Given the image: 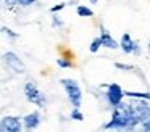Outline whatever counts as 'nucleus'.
<instances>
[{"label":"nucleus","mask_w":150,"mask_h":132,"mask_svg":"<svg viewBox=\"0 0 150 132\" xmlns=\"http://www.w3.org/2000/svg\"><path fill=\"white\" fill-rule=\"evenodd\" d=\"M113 116L111 121L103 124V129H134L136 122L132 121V116L129 111V105L126 103H118L116 106H113Z\"/></svg>","instance_id":"obj_1"},{"label":"nucleus","mask_w":150,"mask_h":132,"mask_svg":"<svg viewBox=\"0 0 150 132\" xmlns=\"http://www.w3.org/2000/svg\"><path fill=\"white\" fill-rule=\"evenodd\" d=\"M60 84L63 85L66 95H68V100L74 108H79L82 103V90L79 87V84L76 82L74 79H62Z\"/></svg>","instance_id":"obj_2"},{"label":"nucleus","mask_w":150,"mask_h":132,"mask_svg":"<svg viewBox=\"0 0 150 132\" xmlns=\"http://www.w3.org/2000/svg\"><path fill=\"white\" fill-rule=\"evenodd\" d=\"M129 111H131V116H132V121L137 126L150 116V105L147 103V100L137 98V102H132L129 105Z\"/></svg>","instance_id":"obj_3"},{"label":"nucleus","mask_w":150,"mask_h":132,"mask_svg":"<svg viewBox=\"0 0 150 132\" xmlns=\"http://www.w3.org/2000/svg\"><path fill=\"white\" fill-rule=\"evenodd\" d=\"M24 95H26L28 102L37 105L39 108H44V106H45V103H47L45 95H44V93L40 92V90L37 89L33 82H26V84H24Z\"/></svg>","instance_id":"obj_4"},{"label":"nucleus","mask_w":150,"mask_h":132,"mask_svg":"<svg viewBox=\"0 0 150 132\" xmlns=\"http://www.w3.org/2000/svg\"><path fill=\"white\" fill-rule=\"evenodd\" d=\"M4 61H5V64L16 74H24V71H26V66H24V63L21 61V58L18 56L16 53H13V52H5Z\"/></svg>","instance_id":"obj_5"},{"label":"nucleus","mask_w":150,"mask_h":132,"mask_svg":"<svg viewBox=\"0 0 150 132\" xmlns=\"http://www.w3.org/2000/svg\"><path fill=\"white\" fill-rule=\"evenodd\" d=\"M23 129V121L18 116H5L0 121V132H20Z\"/></svg>","instance_id":"obj_6"},{"label":"nucleus","mask_w":150,"mask_h":132,"mask_svg":"<svg viewBox=\"0 0 150 132\" xmlns=\"http://www.w3.org/2000/svg\"><path fill=\"white\" fill-rule=\"evenodd\" d=\"M107 100H108V103H110L111 106H116L118 103H121L123 102V97H124V93H123V89H121L118 84H108L107 85Z\"/></svg>","instance_id":"obj_7"},{"label":"nucleus","mask_w":150,"mask_h":132,"mask_svg":"<svg viewBox=\"0 0 150 132\" xmlns=\"http://www.w3.org/2000/svg\"><path fill=\"white\" fill-rule=\"evenodd\" d=\"M39 124H40V113L39 111H33V113H29L28 116L23 118V127L26 129V131H33V129H36Z\"/></svg>","instance_id":"obj_8"},{"label":"nucleus","mask_w":150,"mask_h":132,"mask_svg":"<svg viewBox=\"0 0 150 132\" xmlns=\"http://www.w3.org/2000/svg\"><path fill=\"white\" fill-rule=\"evenodd\" d=\"M100 42H102V47L105 48H110V50H116L118 47H120V44H118L116 40H115L113 37L110 35V32L107 31V29L102 26V34H100Z\"/></svg>","instance_id":"obj_9"},{"label":"nucleus","mask_w":150,"mask_h":132,"mask_svg":"<svg viewBox=\"0 0 150 132\" xmlns=\"http://www.w3.org/2000/svg\"><path fill=\"white\" fill-rule=\"evenodd\" d=\"M134 44H136V42L131 39L129 34H123V37H121V42H120V48L124 52V53H132Z\"/></svg>","instance_id":"obj_10"},{"label":"nucleus","mask_w":150,"mask_h":132,"mask_svg":"<svg viewBox=\"0 0 150 132\" xmlns=\"http://www.w3.org/2000/svg\"><path fill=\"white\" fill-rule=\"evenodd\" d=\"M123 93L129 98H139V100H147L150 102V92H134V90H123Z\"/></svg>","instance_id":"obj_11"},{"label":"nucleus","mask_w":150,"mask_h":132,"mask_svg":"<svg viewBox=\"0 0 150 132\" xmlns=\"http://www.w3.org/2000/svg\"><path fill=\"white\" fill-rule=\"evenodd\" d=\"M76 13H78V16H81V18H91V16H94V11L86 5H79L78 8H76Z\"/></svg>","instance_id":"obj_12"},{"label":"nucleus","mask_w":150,"mask_h":132,"mask_svg":"<svg viewBox=\"0 0 150 132\" xmlns=\"http://www.w3.org/2000/svg\"><path fill=\"white\" fill-rule=\"evenodd\" d=\"M57 64H58L60 68H73L74 66V63H73V60H69V58H65V56H60L58 60H57Z\"/></svg>","instance_id":"obj_13"},{"label":"nucleus","mask_w":150,"mask_h":132,"mask_svg":"<svg viewBox=\"0 0 150 132\" xmlns=\"http://www.w3.org/2000/svg\"><path fill=\"white\" fill-rule=\"evenodd\" d=\"M102 47V42H100V37H95L94 40L91 42V47H89V52L91 53H97L98 52V48Z\"/></svg>","instance_id":"obj_14"},{"label":"nucleus","mask_w":150,"mask_h":132,"mask_svg":"<svg viewBox=\"0 0 150 132\" xmlns=\"http://www.w3.org/2000/svg\"><path fill=\"white\" fill-rule=\"evenodd\" d=\"M71 118L74 119V121H82L84 119V116H82V113L79 111V108H73L71 111Z\"/></svg>","instance_id":"obj_15"},{"label":"nucleus","mask_w":150,"mask_h":132,"mask_svg":"<svg viewBox=\"0 0 150 132\" xmlns=\"http://www.w3.org/2000/svg\"><path fill=\"white\" fill-rule=\"evenodd\" d=\"M0 31L4 32L5 35H8V37H11V39H16V37H18V34H16V32H13L10 28H5V26H4V28L0 29Z\"/></svg>","instance_id":"obj_16"},{"label":"nucleus","mask_w":150,"mask_h":132,"mask_svg":"<svg viewBox=\"0 0 150 132\" xmlns=\"http://www.w3.org/2000/svg\"><path fill=\"white\" fill-rule=\"evenodd\" d=\"M115 66H116L118 69H123V71H132V69H136L132 64H124V63H115Z\"/></svg>","instance_id":"obj_17"},{"label":"nucleus","mask_w":150,"mask_h":132,"mask_svg":"<svg viewBox=\"0 0 150 132\" xmlns=\"http://www.w3.org/2000/svg\"><path fill=\"white\" fill-rule=\"evenodd\" d=\"M140 124H142V131H145V132H150V116L147 119H144L142 122H140Z\"/></svg>","instance_id":"obj_18"},{"label":"nucleus","mask_w":150,"mask_h":132,"mask_svg":"<svg viewBox=\"0 0 150 132\" xmlns=\"http://www.w3.org/2000/svg\"><path fill=\"white\" fill-rule=\"evenodd\" d=\"M65 6H66V3H58V5H55V6H52V8H50V11H52V13H57V11H60V10H63V8H65Z\"/></svg>","instance_id":"obj_19"},{"label":"nucleus","mask_w":150,"mask_h":132,"mask_svg":"<svg viewBox=\"0 0 150 132\" xmlns=\"http://www.w3.org/2000/svg\"><path fill=\"white\" fill-rule=\"evenodd\" d=\"M36 2V0H16V3H21V5L28 6V5H33V3Z\"/></svg>","instance_id":"obj_20"},{"label":"nucleus","mask_w":150,"mask_h":132,"mask_svg":"<svg viewBox=\"0 0 150 132\" xmlns=\"http://www.w3.org/2000/svg\"><path fill=\"white\" fill-rule=\"evenodd\" d=\"M132 53L136 55V56H139V55H140V47H139V44H137V42H136V44H134V48H132Z\"/></svg>","instance_id":"obj_21"},{"label":"nucleus","mask_w":150,"mask_h":132,"mask_svg":"<svg viewBox=\"0 0 150 132\" xmlns=\"http://www.w3.org/2000/svg\"><path fill=\"white\" fill-rule=\"evenodd\" d=\"M53 26H62V21H58L57 18H53Z\"/></svg>","instance_id":"obj_22"},{"label":"nucleus","mask_w":150,"mask_h":132,"mask_svg":"<svg viewBox=\"0 0 150 132\" xmlns=\"http://www.w3.org/2000/svg\"><path fill=\"white\" fill-rule=\"evenodd\" d=\"M89 2H91V3H97L98 0H89Z\"/></svg>","instance_id":"obj_23"},{"label":"nucleus","mask_w":150,"mask_h":132,"mask_svg":"<svg viewBox=\"0 0 150 132\" xmlns=\"http://www.w3.org/2000/svg\"><path fill=\"white\" fill-rule=\"evenodd\" d=\"M149 53H150V39H149Z\"/></svg>","instance_id":"obj_24"},{"label":"nucleus","mask_w":150,"mask_h":132,"mask_svg":"<svg viewBox=\"0 0 150 132\" xmlns=\"http://www.w3.org/2000/svg\"><path fill=\"white\" fill-rule=\"evenodd\" d=\"M0 8H2V5H0Z\"/></svg>","instance_id":"obj_25"}]
</instances>
